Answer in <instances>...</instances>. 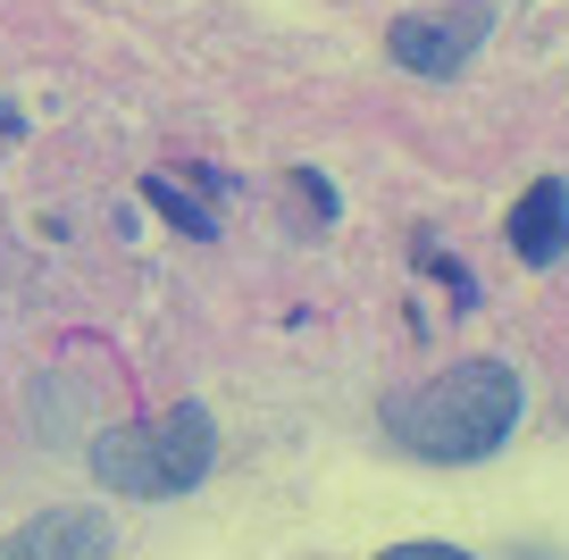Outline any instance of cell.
Returning a JSON list of instances; mask_svg holds the SVG:
<instances>
[{"label": "cell", "mask_w": 569, "mask_h": 560, "mask_svg": "<svg viewBox=\"0 0 569 560\" xmlns=\"http://www.w3.org/2000/svg\"><path fill=\"white\" fill-rule=\"evenodd\" d=\"M519 368L511 360H461L445 377H427L410 402H393V443L410 460H436V469H469V460H495L519 427Z\"/></svg>", "instance_id": "1"}, {"label": "cell", "mask_w": 569, "mask_h": 560, "mask_svg": "<svg viewBox=\"0 0 569 560\" xmlns=\"http://www.w3.org/2000/svg\"><path fill=\"white\" fill-rule=\"evenodd\" d=\"M486 26H495V9L486 0H461V9H427V18H393V34H386V51L402 59L410 76H461L469 68V51L486 42Z\"/></svg>", "instance_id": "3"}, {"label": "cell", "mask_w": 569, "mask_h": 560, "mask_svg": "<svg viewBox=\"0 0 569 560\" xmlns=\"http://www.w3.org/2000/svg\"><path fill=\"white\" fill-rule=\"evenodd\" d=\"M377 560H469V552H452V543H393V552H377Z\"/></svg>", "instance_id": "8"}, {"label": "cell", "mask_w": 569, "mask_h": 560, "mask_svg": "<svg viewBox=\"0 0 569 560\" xmlns=\"http://www.w3.org/2000/svg\"><path fill=\"white\" fill-rule=\"evenodd\" d=\"M218 460V427L201 402H177L160 419H134V427H109L92 436V477L134 502H168V493H193Z\"/></svg>", "instance_id": "2"}, {"label": "cell", "mask_w": 569, "mask_h": 560, "mask_svg": "<svg viewBox=\"0 0 569 560\" xmlns=\"http://www.w3.org/2000/svg\"><path fill=\"white\" fill-rule=\"evenodd\" d=\"M511 251L519 268H561L569 260V184L561 176H536L511 210Z\"/></svg>", "instance_id": "5"}, {"label": "cell", "mask_w": 569, "mask_h": 560, "mask_svg": "<svg viewBox=\"0 0 569 560\" xmlns=\"http://www.w3.org/2000/svg\"><path fill=\"white\" fill-rule=\"evenodd\" d=\"M142 201H151V210H168V218H177L184 234H218L210 201H193V193H184V184H177V176H142Z\"/></svg>", "instance_id": "6"}, {"label": "cell", "mask_w": 569, "mask_h": 560, "mask_svg": "<svg viewBox=\"0 0 569 560\" xmlns=\"http://www.w3.org/2000/svg\"><path fill=\"white\" fill-rule=\"evenodd\" d=\"M293 193L310 201V218H336V184L327 176H310V168H293Z\"/></svg>", "instance_id": "7"}, {"label": "cell", "mask_w": 569, "mask_h": 560, "mask_svg": "<svg viewBox=\"0 0 569 560\" xmlns=\"http://www.w3.org/2000/svg\"><path fill=\"white\" fill-rule=\"evenodd\" d=\"M0 126H9V134H26V118H18V109H9V101H0Z\"/></svg>", "instance_id": "9"}, {"label": "cell", "mask_w": 569, "mask_h": 560, "mask_svg": "<svg viewBox=\"0 0 569 560\" xmlns=\"http://www.w3.org/2000/svg\"><path fill=\"white\" fill-rule=\"evenodd\" d=\"M0 560H109V519L92 502L42 510V519H26V527L0 536Z\"/></svg>", "instance_id": "4"}]
</instances>
